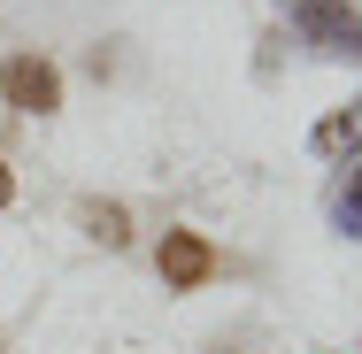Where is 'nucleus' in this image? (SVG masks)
Returning <instances> with one entry per match:
<instances>
[{
	"label": "nucleus",
	"mask_w": 362,
	"mask_h": 354,
	"mask_svg": "<svg viewBox=\"0 0 362 354\" xmlns=\"http://www.w3.org/2000/svg\"><path fill=\"white\" fill-rule=\"evenodd\" d=\"M77 223H85V239H93V247H108V254H124V247H132V216L116 208V201H85Z\"/></svg>",
	"instance_id": "obj_4"
},
{
	"label": "nucleus",
	"mask_w": 362,
	"mask_h": 354,
	"mask_svg": "<svg viewBox=\"0 0 362 354\" xmlns=\"http://www.w3.org/2000/svg\"><path fill=\"white\" fill-rule=\"evenodd\" d=\"M316 154H362V100L316 124Z\"/></svg>",
	"instance_id": "obj_5"
},
{
	"label": "nucleus",
	"mask_w": 362,
	"mask_h": 354,
	"mask_svg": "<svg viewBox=\"0 0 362 354\" xmlns=\"http://www.w3.org/2000/svg\"><path fill=\"white\" fill-rule=\"evenodd\" d=\"M293 23H300V39H308L316 54H332V62H362V8H347V0H300Z\"/></svg>",
	"instance_id": "obj_1"
},
{
	"label": "nucleus",
	"mask_w": 362,
	"mask_h": 354,
	"mask_svg": "<svg viewBox=\"0 0 362 354\" xmlns=\"http://www.w3.org/2000/svg\"><path fill=\"white\" fill-rule=\"evenodd\" d=\"M162 285H177V293H193V285L216 278V247L201 239V231H162Z\"/></svg>",
	"instance_id": "obj_3"
},
{
	"label": "nucleus",
	"mask_w": 362,
	"mask_h": 354,
	"mask_svg": "<svg viewBox=\"0 0 362 354\" xmlns=\"http://www.w3.org/2000/svg\"><path fill=\"white\" fill-rule=\"evenodd\" d=\"M286 8H300V0H286Z\"/></svg>",
	"instance_id": "obj_9"
},
{
	"label": "nucleus",
	"mask_w": 362,
	"mask_h": 354,
	"mask_svg": "<svg viewBox=\"0 0 362 354\" xmlns=\"http://www.w3.org/2000/svg\"><path fill=\"white\" fill-rule=\"evenodd\" d=\"M216 354H239V347H216Z\"/></svg>",
	"instance_id": "obj_8"
},
{
	"label": "nucleus",
	"mask_w": 362,
	"mask_h": 354,
	"mask_svg": "<svg viewBox=\"0 0 362 354\" xmlns=\"http://www.w3.org/2000/svg\"><path fill=\"white\" fill-rule=\"evenodd\" d=\"M332 223H339L347 239H362V154L347 162V185H339V201H332Z\"/></svg>",
	"instance_id": "obj_6"
},
{
	"label": "nucleus",
	"mask_w": 362,
	"mask_h": 354,
	"mask_svg": "<svg viewBox=\"0 0 362 354\" xmlns=\"http://www.w3.org/2000/svg\"><path fill=\"white\" fill-rule=\"evenodd\" d=\"M8 201H16V177H8V162H0V208H8Z\"/></svg>",
	"instance_id": "obj_7"
},
{
	"label": "nucleus",
	"mask_w": 362,
	"mask_h": 354,
	"mask_svg": "<svg viewBox=\"0 0 362 354\" xmlns=\"http://www.w3.org/2000/svg\"><path fill=\"white\" fill-rule=\"evenodd\" d=\"M0 100L23 108V116H54L62 108V70L47 54H8L0 62Z\"/></svg>",
	"instance_id": "obj_2"
}]
</instances>
